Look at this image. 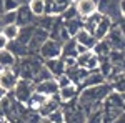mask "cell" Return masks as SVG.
I'll list each match as a JSON object with an SVG mask.
<instances>
[{
  "instance_id": "cell-3",
  "label": "cell",
  "mask_w": 125,
  "mask_h": 123,
  "mask_svg": "<svg viewBox=\"0 0 125 123\" xmlns=\"http://www.w3.org/2000/svg\"><path fill=\"white\" fill-rule=\"evenodd\" d=\"M122 0H97V12L104 17H108L114 23L124 19V12L120 9Z\"/></svg>"
},
{
  "instance_id": "cell-28",
  "label": "cell",
  "mask_w": 125,
  "mask_h": 123,
  "mask_svg": "<svg viewBox=\"0 0 125 123\" xmlns=\"http://www.w3.org/2000/svg\"><path fill=\"white\" fill-rule=\"evenodd\" d=\"M27 7H29V10L32 12V15H33L35 19L42 17V15H43V12H45L43 0H29V2H27Z\"/></svg>"
},
{
  "instance_id": "cell-2",
  "label": "cell",
  "mask_w": 125,
  "mask_h": 123,
  "mask_svg": "<svg viewBox=\"0 0 125 123\" xmlns=\"http://www.w3.org/2000/svg\"><path fill=\"white\" fill-rule=\"evenodd\" d=\"M43 65V62L40 60L37 55H27V57L23 58H19L17 60V75L19 78H23V80H29V82H33L35 80V76L39 73V70L42 68Z\"/></svg>"
},
{
  "instance_id": "cell-42",
  "label": "cell",
  "mask_w": 125,
  "mask_h": 123,
  "mask_svg": "<svg viewBox=\"0 0 125 123\" xmlns=\"http://www.w3.org/2000/svg\"><path fill=\"white\" fill-rule=\"evenodd\" d=\"M40 123H52V122L47 120V118H40Z\"/></svg>"
},
{
  "instance_id": "cell-11",
  "label": "cell",
  "mask_w": 125,
  "mask_h": 123,
  "mask_svg": "<svg viewBox=\"0 0 125 123\" xmlns=\"http://www.w3.org/2000/svg\"><path fill=\"white\" fill-rule=\"evenodd\" d=\"M78 92H80V86L78 85L68 83L67 86L58 88L57 96H58V100H60V103H68V102H75V100H77Z\"/></svg>"
},
{
  "instance_id": "cell-26",
  "label": "cell",
  "mask_w": 125,
  "mask_h": 123,
  "mask_svg": "<svg viewBox=\"0 0 125 123\" xmlns=\"http://www.w3.org/2000/svg\"><path fill=\"white\" fill-rule=\"evenodd\" d=\"M110 50H112V48H110L108 43H107L105 38H104V40H97L95 45H94V48H92V52L98 57V60H100V58H107V55H108Z\"/></svg>"
},
{
  "instance_id": "cell-14",
  "label": "cell",
  "mask_w": 125,
  "mask_h": 123,
  "mask_svg": "<svg viewBox=\"0 0 125 123\" xmlns=\"http://www.w3.org/2000/svg\"><path fill=\"white\" fill-rule=\"evenodd\" d=\"M75 42H77V45H80V47H83V48H87V50H92L94 48V45H95V37L88 32V30H85V28H80L75 33Z\"/></svg>"
},
{
  "instance_id": "cell-16",
  "label": "cell",
  "mask_w": 125,
  "mask_h": 123,
  "mask_svg": "<svg viewBox=\"0 0 125 123\" xmlns=\"http://www.w3.org/2000/svg\"><path fill=\"white\" fill-rule=\"evenodd\" d=\"M43 66L50 72V75L53 78L63 75L65 73V65H63V60L58 57V58H52V60H43Z\"/></svg>"
},
{
  "instance_id": "cell-8",
  "label": "cell",
  "mask_w": 125,
  "mask_h": 123,
  "mask_svg": "<svg viewBox=\"0 0 125 123\" xmlns=\"http://www.w3.org/2000/svg\"><path fill=\"white\" fill-rule=\"evenodd\" d=\"M47 38H48V32L47 30L40 28V27H35V28H33V33H32V38H30L29 45H27L30 55H37L40 45H42Z\"/></svg>"
},
{
  "instance_id": "cell-40",
  "label": "cell",
  "mask_w": 125,
  "mask_h": 123,
  "mask_svg": "<svg viewBox=\"0 0 125 123\" xmlns=\"http://www.w3.org/2000/svg\"><path fill=\"white\" fill-rule=\"evenodd\" d=\"M5 95H7V92H5V90H3V88H0V100H2V98H3V96H5Z\"/></svg>"
},
{
  "instance_id": "cell-5",
  "label": "cell",
  "mask_w": 125,
  "mask_h": 123,
  "mask_svg": "<svg viewBox=\"0 0 125 123\" xmlns=\"http://www.w3.org/2000/svg\"><path fill=\"white\" fill-rule=\"evenodd\" d=\"M62 53V43H58L52 38H47L42 45H40L37 57L40 60H52V58H58Z\"/></svg>"
},
{
  "instance_id": "cell-33",
  "label": "cell",
  "mask_w": 125,
  "mask_h": 123,
  "mask_svg": "<svg viewBox=\"0 0 125 123\" xmlns=\"http://www.w3.org/2000/svg\"><path fill=\"white\" fill-rule=\"evenodd\" d=\"M55 19L57 17H50V15H42V17H39V23L35 25V27H40V28L43 30H50L52 28V25H53V22H55Z\"/></svg>"
},
{
  "instance_id": "cell-34",
  "label": "cell",
  "mask_w": 125,
  "mask_h": 123,
  "mask_svg": "<svg viewBox=\"0 0 125 123\" xmlns=\"http://www.w3.org/2000/svg\"><path fill=\"white\" fill-rule=\"evenodd\" d=\"M47 120H50L52 123H65V115H63V108H57L52 113L45 116Z\"/></svg>"
},
{
  "instance_id": "cell-19",
  "label": "cell",
  "mask_w": 125,
  "mask_h": 123,
  "mask_svg": "<svg viewBox=\"0 0 125 123\" xmlns=\"http://www.w3.org/2000/svg\"><path fill=\"white\" fill-rule=\"evenodd\" d=\"M102 106H108V108H120V110H124V95L110 90V93L107 95L105 100L102 102Z\"/></svg>"
},
{
  "instance_id": "cell-39",
  "label": "cell",
  "mask_w": 125,
  "mask_h": 123,
  "mask_svg": "<svg viewBox=\"0 0 125 123\" xmlns=\"http://www.w3.org/2000/svg\"><path fill=\"white\" fill-rule=\"evenodd\" d=\"M110 123H125V116H124V115H120L118 118H115L114 122H110Z\"/></svg>"
},
{
  "instance_id": "cell-32",
  "label": "cell",
  "mask_w": 125,
  "mask_h": 123,
  "mask_svg": "<svg viewBox=\"0 0 125 123\" xmlns=\"http://www.w3.org/2000/svg\"><path fill=\"white\" fill-rule=\"evenodd\" d=\"M17 20V10H12V12H3L0 15V27L3 25H10V23H15Z\"/></svg>"
},
{
  "instance_id": "cell-38",
  "label": "cell",
  "mask_w": 125,
  "mask_h": 123,
  "mask_svg": "<svg viewBox=\"0 0 125 123\" xmlns=\"http://www.w3.org/2000/svg\"><path fill=\"white\" fill-rule=\"evenodd\" d=\"M7 43H9V40L3 37L2 33H0V50H3V48H7Z\"/></svg>"
},
{
  "instance_id": "cell-12",
  "label": "cell",
  "mask_w": 125,
  "mask_h": 123,
  "mask_svg": "<svg viewBox=\"0 0 125 123\" xmlns=\"http://www.w3.org/2000/svg\"><path fill=\"white\" fill-rule=\"evenodd\" d=\"M33 90L42 93L43 96H55L58 92V85L55 82V78H50V80H43V82L33 83Z\"/></svg>"
},
{
  "instance_id": "cell-10",
  "label": "cell",
  "mask_w": 125,
  "mask_h": 123,
  "mask_svg": "<svg viewBox=\"0 0 125 123\" xmlns=\"http://www.w3.org/2000/svg\"><path fill=\"white\" fill-rule=\"evenodd\" d=\"M73 5L80 19H87L97 12V0H73Z\"/></svg>"
},
{
  "instance_id": "cell-20",
  "label": "cell",
  "mask_w": 125,
  "mask_h": 123,
  "mask_svg": "<svg viewBox=\"0 0 125 123\" xmlns=\"http://www.w3.org/2000/svg\"><path fill=\"white\" fill-rule=\"evenodd\" d=\"M7 50L12 52V55L17 58V60L29 55V48L25 47V45H22V43H19L17 40H10L9 43H7Z\"/></svg>"
},
{
  "instance_id": "cell-36",
  "label": "cell",
  "mask_w": 125,
  "mask_h": 123,
  "mask_svg": "<svg viewBox=\"0 0 125 123\" xmlns=\"http://www.w3.org/2000/svg\"><path fill=\"white\" fill-rule=\"evenodd\" d=\"M75 17H78V15H77V10H75V5H73V3H72L68 9L63 10L62 15H60L62 20H70V19H75Z\"/></svg>"
},
{
  "instance_id": "cell-41",
  "label": "cell",
  "mask_w": 125,
  "mask_h": 123,
  "mask_svg": "<svg viewBox=\"0 0 125 123\" xmlns=\"http://www.w3.org/2000/svg\"><path fill=\"white\" fill-rule=\"evenodd\" d=\"M3 13V0H0V15Z\"/></svg>"
},
{
  "instance_id": "cell-22",
  "label": "cell",
  "mask_w": 125,
  "mask_h": 123,
  "mask_svg": "<svg viewBox=\"0 0 125 123\" xmlns=\"http://www.w3.org/2000/svg\"><path fill=\"white\" fill-rule=\"evenodd\" d=\"M62 23L67 28L70 37H75V33H77L78 30L83 28V20L80 19V17H75V19H70V20H62Z\"/></svg>"
},
{
  "instance_id": "cell-27",
  "label": "cell",
  "mask_w": 125,
  "mask_h": 123,
  "mask_svg": "<svg viewBox=\"0 0 125 123\" xmlns=\"http://www.w3.org/2000/svg\"><path fill=\"white\" fill-rule=\"evenodd\" d=\"M33 28H35V25H27V27H20L19 30V35H17V42L22 43V45H29L30 38H32V33H33Z\"/></svg>"
},
{
  "instance_id": "cell-30",
  "label": "cell",
  "mask_w": 125,
  "mask_h": 123,
  "mask_svg": "<svg viewBox=\"0 0 125 123\" xmlns=\"http://www.w3.org/2000/svg\"><path fill=\"white\" fill-rule=\"evenodd\" d=\"M107 60L115 66H124V50H110Z\"/></svg>"
},
{
  "instance_id": "cell-25",
  "label": "cell",
  "mask_w": 125,
  "mask_h": 123,
  "mask_svg": "<svg viewBox=\"0 0 125 123\" xmlns=\"http://www.w3.org/2000/svg\"><path fill=\"white\" fill-rule=\"evenodd\" d=\"M17 65V58L12 55L7 48L0 50V68H15Z\"/></svg>"
},
{
  "instance_id": "cell-29",
  "label": "cell",
  "mask_w": 125,
  "mask_h": 123,
  "mask_svg": "<svg viewBox=\"0 0 125 123\" xmlns=\"http://www.w3.org/2000/svg\"><path fill=\"white\" fill-rule=\"evenodd\" d=\"M19 30H20V27L17 25V23H10V25H3V27H0V33L10 42V40H15V38H17Z\"/></svg>"
},
{
  "instance_id": "cell-1",
  "label": "cell",
  "mask_w": 125,
  "mask_h": 123,
  "mask_svg": "<svg viewBox=\"0 0 125 123\" xmlns=\"http://www.w3.org/2000/svg\"><path fill=\"white\" fill-rule=\"evenodd\" d=\"M110 83H102V85H94V86H83L80 88L77 96L78 106L83 110V113L88 115L92 110H95L98 106H102V102L105 100V96L110 93Z\"/></svg>"
},
{
  "instance_id": "cell-31",
  "label": "cell",
  "mask_w": 125,
  "mask_h": 123,
  "mask_svg": "<svg viewBox=\"0 0 125 123\" xmlns=\"http://www.w3.org/2000/svg\"><path fill=\"white\" fill-rule=\"evenodd\" d=\"M85 123H104V118H102V106L92 110L90 113L87 115Z\"/></svg>"
},
{
  "instance_id": "cell-18",
  "label": "cell",
  "mask_w": 125,
  "mask_h": 123,
  "mask_svg": "<svg viewBox=\"0 0 125 123\" xmlns=\"http://www.w3.org/2000/svg\"><path fill=\"white\" fill-rule=\"evenodd\" d=\"M65 75L70 78V82L72 83H75V85L82 86V83H83V80L87 78V75H88V70H85V68H80V66H72V68H67L65 70Z\"/></svg>"
},
{
  "instance_id": "cell-15",
  "label": "cell",
  "mask_w": 125,
  "mask_h": 123,
  "mask_svg": "<svg viewBox=\"0 0 125 123\" xmlns=\"http://www.w3.org/2000/svg\"><path fill=\"white\" fill-rule=\"evenodd\" d=\"M60 105H62V103H60V100H58L57 95H55V96H48L47 100L42 103V106L37 110V115H39L40 118H45V116H48L53 110L60 108Z\"/></svg>"
},
{
  "instance_id": "cell-24",
  "label": "cell",
  "mask_w": 125,
  "mask_h": 123,
  "mask_svg": "<svg viewBox=\"0 0 125 123\" xmlns=\"http://www.w3.org/2000/svg\"><path fill=\"white\" fill-rule=\"evenodd\" d=\"M78 52H77V42H75V38H68L67 42H63L62 43V53H60V57L65 58V57H77Z\"/></svg>"
},
{
  "instance_id": "cell-4",
  "label": "cell",
  "mask_w": 125,
  "mask_h": 123,
  "mask_svg": "<svg viewBox=\"0 0 125 123\" xmlns=\"http://www.w3.org/2000/svg\"><path fill=\"white\" fill-rule=\"evenodd\" d=\"M12 96L15 98V102L25 105L29 96L33 93V82H29V80H23V78H19V82L15 83L13 90L10 92Z\"/></svg>"
},
{
  "instance_id": "cell-23",
  "label": "cell",
  "mask_w": 125,
  "mask_h": 123,
  "mask_svg": "<svg viewBox=\"0 0 125 123\" xmlns=\"http://www.w3.org/2000/svg\"><path fill=\"white\" fill-rule=\"evenodd\" d=\"M102 83H105V76L102 75V73H100L98 70H92V72H88L87 78L83 80V83H82V88H83V86L102 85Z\"/></svg>"
},
{
  "instance_id": "cell-13",
  "label": "cell",
  "mask_w": 125,
  "mask_h": 123,
  "mask_svg": "<svg viewBox=\"0 0 125 123\" xmlns=\"http://www.w3.org/2000/svg\"><path fill=\"white\" fill-rule=\"evenodd\" d=\"M112 25H114V22L108 19V17H100L98 22L95 23V27L92 30V35L95 37V40H104L107 37V33H108V30L112 28Z\"/></svg>"
},
{
  "instance_id": "cell-6",
  "label": "cell",
  "mask_w": 125,
  "mask_h": 123,
  "mask_svg": "<svg viewBox=\"0 0 125 123\" xmlns=\"http://www.w3.org/2000/svg\"><path fill=\"white\" fill-rule=\"evenodd\" d=\"M17 82H19V75L15 68H0V88L10 93Z\"/></svg>"
},
{
  "instance_id": "cell-7",
  "label": "cell",
  "mask_w": 125,
  "mask_h": 123,
  "mask_svg": "<svg viewBox=\"0 0 125 123\" xmlns=\"http://www.w3.org/2000/svg\"><path fill=\"white\" fill-rule=\"evenodd\" d=\"M75 60H77V66L85 68L88 72L98 68V57H97L92 50H87L83 53H78L77 57H75Z\"/></svg>"
},
{
  "instance_id": "cell-37",
  "label": "cell",
  "mask_w": 125,
  "mask_h": 123,
  "mask_svg": "<svg viewBox=\"0 0 125 123\" xmlns=\"http://www.w3.org/2000/svg\"><path fill=\"white\" fill-rule=\"evenodd\" d=\"M20 7V3L17 0H3V12H12L17 10Z\"/></svg>"
},
{
  "instance_id": "cell-43",
  "label": "cell",
  "mask_w": 125,
  "mask_h": 123,
  "mask_svg": "<svg viewBox=\"0 0 125 123\" xmlns=\"http://www.w3.org/2000/svg\"><path fill=\"white\" fill-rule=\"evenodd\" d=\"M0 123H9V120H5V118H3V120H0Z\"/></svg>"
},
{
  "instance_id": "cell-35",
  "label": "cell",
  "mask_w": 125,
  "mask_h": 123,
  "mask_svg": "<svg viewBox=\"0 0 125 123\" xmlns=\"http://www.w3.org/2000/svg\"><path fill=\"white\" fill-rule=\"evenodd\" d=\"M53 2H55V17H60L62 12L73 3V0H53Z\"/></svg>"
},
{
  "instance_id": "cell-21",
  "label": "cell",
  "mask_w": 125,
  "mask_h": 123,
  "mask_svg": "<svg viewBox=\"0 0 125 123\" xmlns=\"http://www.w3.org/2000/svg\"><path fill=\"white\" fill-rule=\"evenodd\" d=\"M47 98H48V96H43L42 93H39V92H35V90H33V93L29 96V100H27L25 106L29 108L30 112H37L40 106H42V103H43Z\"/></svg>"
},
{
  "instance_id": "cell-17",
  "label": "cell",
  "mask_w": 125,
  "mask_h": 123,
  "mask_svg": "<svg viewBox=\"0 0 125 123\" xmlns=\"http://www.w3.org/2000/svg\"><path fill=\"white\" fill-rule=\"evenodd\" d=\"M33 20H35V17L32 15V12L29 10L27 3L20 5L19 9H17V20H15V23H17L19 27H27V25H32V23H33Z\"/></svg>"
},
{
  "instance_id": "cell-9",
  "label": "cell",
  "mask_w": 125,
  "mask_h": 123,
  "mask_svg": "<svg viewBox=\"0 0 125 123\" xmlns=\"http://www.w3.org/2000/svg\"><path fill=\"white\" fill-rule=\"evenodd\" d=\"M105 40L112 50H124V32L118 28L115 23L112 25V28L108 30Z\"/></svg>"
}]
</instances>
